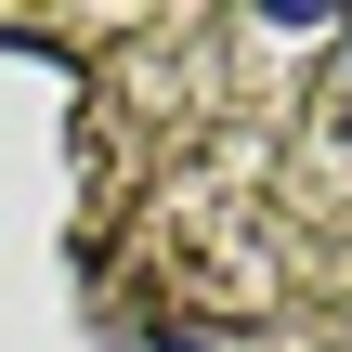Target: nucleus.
Segmentation results:
<instances>
[{
    "label": "nucleus",
    "mask_w": 352,
    "mask_h": 352,
    "mask_svg": "<svg viewBox=\"0 0 352 352\" xmlns=\"http://www.w3.org/2000/svg\"><path fill=\"white\" fill-rule=\"evenodd\" d=\"M340 65H352V26H340Z\"/></svg>",
    "instance_id": "nucleus-1"
}]
</instances>
